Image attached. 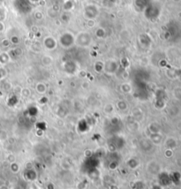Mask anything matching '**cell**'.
Listing matches in <instances>:
<instances>
[{
  "label": "cell",
  "mask_w": 181,
  "mask_h": 189,
  "mask_svg": "<svg viewBox=\"0 0 181 189\" xmlns=\"http://www.w3.org/2000/svg\"><path fill=\"white\" fill-rule=\"evenodd\" d=\"M20 169H21V165H19L16 162H13L10 164V171L13 173H18L20 172Z\"/></svg>",
  "instance_id": "1"
},
{
  "label": "cell",
  "mask_w": 181,
  "mask_h": 189,
  "mask_svg": "<svg viewBox=\"0 0 181 189\" xmlns=\"http://www.w3.org/2000/svg\"><path fill=\"white\" fill-rule=\"evenodd\" d=\"M46 188H47V189H55V186L53 185L52 183H49V184H47V186H46Z\"/></svg>",
  "instance_id": "2"
}]
</instances>
